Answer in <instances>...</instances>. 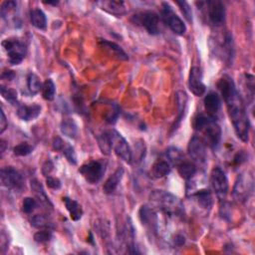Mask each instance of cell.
Listing matches in <instances>:
<instances>
[{"mask_svg": "<svg viewBox=\"0 0 255 255\" xmlns=\"http://www.w3.org/2000/svg\"><path fill=\"white\" fill-rule=\"evenodd\" d=\"M217 88L226 104L228 115L236 135L242 141H248L250 128L249 118L245 102L237 91L232 78L228 75H224L219 79Z\"/></svg>", "mask_w": 255, "mask_h": 255, "instance_id": "1", "label": "cell"}, {"mask_svg": "<svg viewBox=\"0 0 255 255\" xmlns=\"http://www.w3.org/2000/svg\"><path fill=\"white\" fill-rule=\"evenodd\" d=\"M149 200L153 208H157L169 217H182L184 215L181 200L168 191L160 189L152 190L149 194Z\"/></svg>", "mask_w": 255, "mask_h": 255, "instance_id": "2", "label": "cell"}, {"mask_svg": "<svg viewBox=\"0 0 255 255\" xmlns=\"http://www.w3.org/2000/svg\"><path fill=\"white\" fill-rule=\"evenodd\" d=\"M192 127L195 130L202 132L205 144L214 148L218 145L221 139V128L216 120L210 118L206 114L198 113L192 120Z\"/></svg>", "mask_w": 255, "mask_h": 255, "instance_id": "3", "label": "cell"}, {"mask_svg": "<svg viewBox=\"0 0 255 255\" xmlns=\"http://www.w3.org/2000/svg\"><path fill=\"white\" fill-rule=\"evenodd\" d=\"M203 12L207 23L214 28L221 27L225 22L226 10L221 1H205L196 3Z\"/></svg>", "mask_w": 255, "mask_h": 255, "instance_id": "4", "label": "cell"}, {"mask_svg": "<svg viewBox=\"0 0 255 255\" xmlns=\"http://www.w3.org/2000/svg\"><path fill=\"white\" fill-rule=\"evenodd\" d=\"M107 132L110 138L112 149L116 155L124 161L130 163L132 160V151L126 138L116 129H109Z\"/></svg>", "mask_w": 255, "mask_h": 255, "instance_id": "5", "label": "cell"}, {"mask_svg": "<svg viewBox=\"0 0 255 255\" xmlns=\"http://www.w3.org/2000/svg\"><path fill=\"white\" fill-rule=\"evenodd\" d=\"M213 42L214 46H212L211 49L214 50V53L218 57H220L225 63L231 65L232 59L234 57V43L232 35L226 31L224 35L216 37Z\"/></svg>", "mask_w": 255, "mask_h": 255, "instance_id": "6", "label": "cell"}, {"mask_svg": "<svg viewBox=\"0 0 255 255\" xmlns=\"http://www.w3.org/2000/svg\"><path fill=\"white\" fill-rule=\"evenodd\" d=\"M161 18L164 24H166L169 29L176 35H184L186 32V25L183 20L177 16L172 7L167 3L163 2L161 4Z\"/></svg>", "mask_w": 255, "mask_h": 255, "instance_id": "7", "label": "cell"}, {"mask_svg": "<svg viewBox=\"0 0 255 255\" xmlns=\"http://www.w3.org/2000/svg\"><path fill=\"white\" fill-rule=\"evenodd\" d=\"M2 47L7 53L8 62L11 65H19L26 56V45L16 38L5 39L2 42Z\"/></svg>", "mask_w": 255, "mask_h": 255, "instance_id": "8", "label": "cell"}, {"mask_svg": "<svg viewBox=\"0 0 255 255\" xmlns=\"http://www.w3.org/2000/svg\"><path fill=\"white\" fill-rule=\"evenodd\" d=\"M131 21L143 27L148 34L157 35L160 33V19L153 11H143L132 16Z\"/></svg>", "mask_w": 255, "mask_h": 255, "instance_id": "9", "label": "cell"}, {"mask_svg": "<svg viewBox=\"0 0 255 255\" xmlns=\"http://www.w3.org/2000/svg\"><path fill=\"white\" fill-rule=\"evenodd\" d=\"M2 186L13 191L21 192L25 188V182L22 174L12 166H6L0 170Z\"/></svg>", "mask_w": 255, "mask_h": 255, "instance_id": "10", "label": "cell"}, {"mask_svg": "<svg viewBox=\"0 0 255 255\" xmlns=\"http://www.w3.org/2000/svg\"><path fill=\"white\" fill-rule=\"evenodd\" d=\"M105 171L106 164L101 160H90L79 168V172L91 184L98 183L104 176Z\"/></svg>", "mask_w": 255, "mask_h": 255, "instance_id": "11", "label": "cell"}, {"mask_svg": "<svg viewBox=\"0 0 255 255\" xmlns=\"http://www.w3.org/2000/svg\"><path fill=\"white\" fill-rule=\"evenodd\" d=\"M210 185L219 200H224L228 192V179L219 166L213 167L210 173Z\"/></svg>", "mask_w": 255, "mask_h": 255, "instance_id": "12", "label": "cell"}, {"mask_svg": "<svg viewBox=\"0 0 255 255\" xmlns=\"http://www.w3.org/2000/svg\"><path fill=\"white\" fill-rule=\"evenodd\" d=\"M187 153L193 162L204 164L207 160V151L203 139L197 135H193L188 142Z\"/></svg>", "mask_w": 255, "mask_h": 255, "instance_id": "13", "label": "cell"}, {"mask_svg": "<svg viewBox=\"0 0 255 255\" xmlns=\"http://www.w3.org/2000/svg\"><path fill=\"white\" fill-rule=\"evenodd\" d=\"M252 185H253V180L252 177L247 174H240L234 184L233 188V197L237 202H244L248 197L249 194L252 191Z\"/></svg>", "mask_w": 255, "mask_h": 255, "instance_id": "14", "label": "cell"}, {"mask_svg": "<svg viewBox=\"0 0 255 255\" xmlns=\"http://www.w3.org/2000/svg\"><path fill=\"white\" fill-rule=\"evenodd\" d=\"M141 224L152 234H156L158 228V217L151 205H142L138 210Z\"/></svg>", "mask_w": 255, "mask_h": 255, "instance_id": "15", "label": "cell"}, {"mask_svg": "<svg viewBox=\"0 0 255 255\" xmlns=\"http://www.w3.org/2000/svg\"><path fill=\"white\" fill-rule=\"evenodd\" d=\"M188 89L197 97H200L205 93L206 87L203 83L202 70L199 67H192L190 69L188 75Z\"/></svg>", "mask_w": 255, "mask_h": 255, "instance_id": "16", "label": "cell"}, {"mask_svg": "<svg viewBox=\"0 0 255 255\" xmlns=\"http://www.w3.org/2000/svg\"><path fill=\"white\" fill-rule=\"evenodd\" d=\"M134 237H135L134 227L132 225L130 218L128 216L126 219V222L120 232V240H121V242H123L125 244L127 251L130 254L137 253V251L135 250Z\"/></svg>", "mask_w": 255, "mask_h": 255, "instance_id": "17", "label": "cell"}, {"mask_svg": "<svg viewBox=\"0 0 255 255\" xmlns=\"http://www.w3.org/2000/svg\"><path fill=\"white\" fill-rule=\"evenodd\" d=\"M204 109L206 115L210 118L217 120L221 109V99L215 92H209L204 98Z\"/></svg>", "mask_w": 255, "mask_h": 255, "instance_id": "18", "label": "cell"}, {"mask_svg": "<svg viewBox=\"0 0 255 255\" xmlns=\"http://www.w3.org/2000/svg\"><path fill=\"white\" fill-rule=\"evenodd\" d=\"M190 197L193 198L196 204L204 210H210L213 205L212 193L207 188H201L194 192H190Z\"/></svg>", "mask_w": 255, "mask_h": 255, "instance_id": "19", "label": "cell"}, {"mask_svg": "<svg viewBox=\"0 0 255 255\" xmlns=\"http://www.w3.org/2000/svg\"><path fill=\"white\" fill-rule=\"evenodd\" d=\"M17 116L19 119L25 122L33 121L36 118L39 117L41 114V106L37 104L33 105H25V104H20L17 107Z\"/></svg>", "mask_w": 255, "mask_h": 255, "instance_id": "20", "label": "cell"}, {"mask_svg": "<svg viewBox=\"0 0 255 255\" xmlns=\"http://www.w3.org/2000/svg\"><path fill=\"white\" fill-rule=\"evenodd\" d=\"M97 5H99L101 9L117 17L125 15L127 13V6L123 1H99L97 2Z\"/></svg>", "mask_w": 255, "mask_h": 255, "instance_id": "21", "label": "cell"}, {"mask_svg": "<svg viewBox=\"0 0 255 255\" xmlns=\"http://www.w3.org/2000/svg\"><path fill=\"white\" fill-rule=\"evenodd\" d=\"M124 172H125L124 167L119 166L115 170V172L109 176V178L105 181V183L103 185V190L106 194H113L117 190V188L124 176Z\"/></svg>", "mask_w": 255, "mask_h": 255, "instance_id": "22", "label": "cell"}, {"mask_svg": "<svg viewBox=\"0 0 255 255\" xmlns=\"http://www.w3.org/2000/svg\"><path fill=\"white\" fill-rule=\"evenodd\" d=\"M175 98H176V105H177V110H178V117L171 127V132L175 131L178 128L180 122L183 119V116H184V113L186 110V103H187V95L183 91L176 92Z\"/></svg>", "mask_w": 255, "mask_h": 255, "instance_id": "23", "label": "cell"}, {"mask_svg": "<svg viewBox=\"0 0 255 255\" xmlns=\"http://www.w3.org/2000/svg\"><path fill=\"white\" fill-rule=\"evenodd\" d=\"M171 170V164L168 160L164 159H157L151 166L150 175L151 177L158 179L166 176Z\"/></svg>", "mask_w": 255, "mask_h": 255, "instance_id": "24", "label": "cell"}, {"mask_svg": "<svg viewBox=\"0 0 255 255\" xmlns=\"http://www.w3.org/2000/svg\"><path fill=\"white\" fill-rule=\"evenodd\" d=\"M31 189L34 192L37 201L41 204H43L44 206H46L47 208H52L53 205L51 203V201L49 200V197L47 196L43 185L37 180V179H32L31 180Z\"/></svg>", "mask_w": 255, "mask_h": 255, "instance_id": "25", "label": "cell"}, {"mask_svg": "<svg viewBox=\"0 0 255 255\" xmlns=\"http://www.w3.org/2000/svg\"><path fill=\"white\" fill-rule=\"evenodd\" d=\"M63 202L65 203V206H66L72 220L78 221L82 218L83 208L78 201L66 196V197H63Z\"/></svg>", "mask_w": 255, "mask_h": 255, "instance_id": "26", "label": "cell"}, {"mask_svg": "<svg viewBox=\"0 0 255 255\" xmlns=\"http://www.w3.org/2000/svg\"><path fill=\"white\" fill-rule=\"evenodd\" d=\"M176 166H177V171H178L179 175L186 181L191 180L197 172V168H196V165L194 164V162H191V161H188L185 159H183Z\"/></svg>", "mask_w": 255, "mask_h": 255, "instance_id": "27", "label": "cell"}, {"mask_svg": "<svg viewBox=\"0 0 255 255\" xmlns=\"http://www.w3.org/2000/svg\"><path fill=\"white\" fill-rule=\"evenodd\" d=\"M30 21L31 24L39 30H45L47 27L46 15L40 8H35L30 11Z\"/></svg>", "mask_w": 255, "mask_h": 255, "instance_id": "28", "label": "cell"}, {"mask_svg": "<svg viewBox=\"0 0 255 255\" xmlns=\"http://www.w3.org/2000/svg\"><path fill=\"white\" fill-rule=\"evenodd\" d=\"M60 129L61 132L70 137V138H77L79 130H78V126L75 123V121L73 119H65L62 121L61 125H60Z\"/></svg>", "mask_w": 255, "mask_h": 255, "instance_id": "29", "label": "cell"}, {"mask_svg": "<svg viewBox=\"0 0 255 255\" xmlns=\"http://www.w3.org/2000/svg\"><path fill=\"white\" fill-rule=\"evenodd\" d=\"M100 43L106 50H108L116 58H118L120 60H124V61L128 60V57L127 53L116 43L111 42V41H107V40H101Z\"/></svg>", "mask_w": 255, "mask_h": 255, "instance_id": "30", "label": "cell"}, {"mask_svg": "<svg viewBox=\"0 0 255 255\" xmlns=\"http://www.w3.org/2000/svg\"><path fill=\"white\" fill-rule=\"evenodd\" d=\"M30 222L33 227L38 229H51L54 227L48 216L43 214H36L32 216Z\"/></svg>", "mask_w": 255, "mask_h": 255, "instance_id": "31", "label": "cell"}, {"mask_svg": "<svg viewBox=\"0 0 255 255\" xmlns=\"http://www.w3.org/2000/svg\"><path fill=\"white\" fill-rule=\"evenodd\" d=\"M42 86L43 84L40 81V78L34 74V73H29L27 76V87L29 92L32 95L38 94L40 91H42Z\"/></svg>", "mask_w": 255, "mask_h": 255, "instance_id": "32", "label": "cell"}, {"mask_svg": "<svg viewBox=\"0 0 255 255\" xmlns=\"http://www.w3.org/2000/svg\"><path fill=\"white\" fill-rule=\"evenodd\" d=\"M165 155L169 161V163L177 165L178 163H180L183 159H184V155L183 152L177 148V147H168L165 151Z\"/></svg>", "mask_w": 255, "mask_h": 255, "instance_id": "33", "label": "cell"}, {"mask_svg": "<svg viewBox=\"0 0 255 255\" xmlns=\"http://www.w3.org/2000/svg\"><path fill=\"white\" fill-rule=\"evenodd\" d=\"M56 95V86L51 79L45 80L42 86V96L46 101H53Z\"/></svg>", "mask_w": 255, "mask_h": 255, "instance_id": "34", "label": "cell"}, {"mask_svg": "<svg viewBox=\"0 0 255 255\" xmlns=\"http://www.w3.org/2000/svg\"><path fill=\"white\" fill-rule=\"evenodd\" d=\"M97 140H98V144H99V147L102 150V152L107 155L110 154V152L112 151V146H111V142H110V138H109L107 130L102 132L101 134H99L97 136Z\"/></svg>", "mask_w": 255, "mask_h": 255, "instance_id": "35", "label": "cell"}, {"mask_svg": "<svg viewBox=\"0 0 255 255\" xmlns=\"http://www.w3.org/2000/svg\"><path fill=\"white\" fill-rule=\"evenodd\" d=\"M0 92H1V95L2 97L8 102L10 103L11 105H19L18 104V94H17V91L14 90V89H11V88H7V87H4L3 85L1 86L0 88Z\"/></svg>", "mask_w": 255, "mask_h": 255, "instance_id": "36", "label": "cell"}, {"mask_svg": "<svg viewBox=\"0 0 255 255\" xmlns=\"http://www.w3.org/2000/svg\"><path fill=\"white\" fill-rule=\"evenodd\" d=\"M34 149V146L32 144H29L27 142H21L14 146L13 152L17 156H26L30 154Z\"/></svg>", "mask_w": 255, "mask_h": 255, "instance_id": "37", "label": "cell"}, {"mask_svg": "<svg viewBox=\"0 0 255 255\" xmlns=\"http://www.w3.org/2000/svg\"><path fill=\"white\" fill-rule=\"evenodd\" d=\"M61 152L65 155V157L67 158V160L71 163V164H76L77 163V155H76V152H75V149L74 147L69 144L68 142H66L63 146V148L61 149Z\"/></svg>", "mask_w": 255, "mask_h": 255, "instance_id": "38", "label": "cell"}, {"mask_svg": "<svg viewBox=\"0 0 255 255\" xmlns=\"http://www.w3.org/2000/svg\"><path fill=\"white\" fill-rule=\"evenodd\" d=\"M53 238V233L50 229H41L34 234V240L37 243H46Z\"/></svg>", "mask_w": 255, "mask_h": 255, "instance_id": "39", "label": "cell"}, {"mask_svg": "<svg viewBox=\"0 0 255 255\" xmlns=\"http://www.w3.org/2000/svg\"><path fill=\"white\" fill-rule=\"evenodd\" d=\"M38 201L37 199L33 198V197H25L23 199L22 202V210L24 213L26 214H30L32 213L38 206Z\"/></svg>", "mask_w": 255, "mask_h": 255, "instance_id": "40", "label": "cell"}, {"mask_svg": "<svg viewBox=\"0 0 255 255\" xmlns=\"http://www.w3.org/2000/svg\"><path fill=\"white\" fill-rule=\"evenodd\" d=\"M17 8V2L10 0L5 1L1 5V16L3 19H6L8 17V14L12 11H14Z\"/></svg>", "mask_w": 255, "mask_h": 255, "instance_id": "41", "label": "cell"}, {"mask_svg": "<svg viewBox=\"0 0 255 255\" xmlns=\"http://www.w3.org/2000/svg\"><path fill=\"white\" fill-rule=\"evenodd\" d=\"M176 5H178L181 13L183 14L184 18L190 23L192 22V10L189 4L185 1H176Z\"/></svg>", "mask_w": 255, "mask_h": 255, "instance_id": "42", "label": "cell"}, {"mask_svg": "<svg viewBox=\"0 0 255 255\" xmlns=\"http://www.w3.org/2000/svg\"><path fill=\"white\" fill-rule=\"evenodd\" d=\"M46 183H47V186L51 189H55V190H58L61 188L62 186V183H61V180L57 177H54V176H47L46 177Z\"/></svg>", "mask_w": 255, "mask_h": 255, "instance_id": "43", "label": "cell"}, {"mask_svg": "<svg viewBox=\"0 0 255 255\" xmlns=\"http://www.w3.org/2000/svg\"><path fill=\"white\" fill-rule=\"evenodd\" d=\"M66 143V141L64 139H62L60 136H55L53 138V141H52V146L55 150H58V151H61V149L63 148L64 144Z\"/></svg>", "mask_w": 255, "mask_h": 255, "instance_id": "44", "label": "cell"}, {"mask_svg": "<svg viewBox=\"0 0 255 255\" xmlns=\"http://www.w3.org/2000/svg\"><path fill=\"white\" fill-rule=\"evenodd\" d=\"M53 169H54V164L52 163V161L47 160V161H45V163L43 164L42 173H43V175H44L45 177H47V176L50 175V173H51V171H52Z\"/></svg>", "mask_w": 255, "mask_h": 255, "instance_id": "45", "label": "cell"}, {"mask_svg": "<svg viewBox=\"0 0 255 255\" xmlns=\"http://www.w3.org/2000/svg\"><path fill=\"white\" fill-rule=\"evenodd\" d=\"M7 126H8L7 119L5 117L3 110L1 109V111H0V133H3L5 131V129L7 128Z\"/></svg>", "mask_w": 255, "mask_h": 255, "instance_id": "46", "label": "cell"}, {"mask_svg": "<svg viewBox=\"0 0 255 255\" xmlns=\"http://www.w3.org/2000/svg\"><path fill=\"white\" fill-rule=\"evenodd\" d=\"M14 77H15V74L13 73V71H6V72H4V73L2 74V78H3V79H4V78H7L9 81L13 80Z\"/></svg>", "mask_w": 255, "mask_h": 255, "instance_id": "47", "label": "cell"}, {"mask_svg": "<svg viewBox=\"0 0 255 255\" xmlns=\"http://www.w3.org/2000/svg\"><path fill=\"white\" fill-rule=\"evenodd\" d=\"M45 4H53V5H57L59 2L57 1V2H50V1H48V2H44Z\"/></svg>", "mask_w": 255, "mask_h": 255, "instance_id": "48", "label": "cell"}]
</instances>
